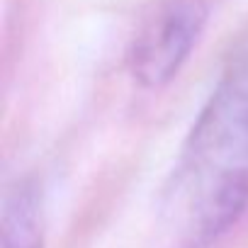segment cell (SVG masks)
I'll return each mask as SVG.
<instances>
[{"mask_svg":"<svg viewBox=\"0 0 248 248\" xmlns=\"http://www.w3.org/2000/svg\"><path fill=\"white\" fill-rule=\"evenodd\" d=\"M229 180H248V49L219 78L180 161V183L190 200Z\"/></svg>","mask_w":248,"mask_h":248,"instance_id":"1","label":"cell"},{"mask_svg":"<svg viewBox=\"0 0 248 248\" xmlns=\"http://www.w3.org/2000/svg\"><path fill=\"white\" fill-rule=\"evenodd\" d=\"M207 20L204 0H173L144 30L132 51V73L144 88H161L187 61Z\"/></svg>","mask_w":248,"mask_h":248,"instance_id":"2","label":"cell"},{"mask_svg":"<svg viewBox=\"0 0 248 248\" xmlns=\"http://www.w3.org/2000/svg\"><path fill=\"white\" fill-rule=\"evenodd\" d=\"M3 248H44L42 192L34 180H17L3 197Z\"/></svg>","mask_w":248,"mask_h":248,"instance_id":"3","label":"cell"}]
</instances>
